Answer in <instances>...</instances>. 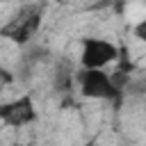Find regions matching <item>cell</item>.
<instances>
[{"label": "cell", "mask_w": 146, "mask_h": 146, "mask_svg": "<svg viewBox=\"0 0 146 146\" xmlns=\"http://www.w3.org/2000/svg\"><path fill=\"white\" fill-rule=\"evenodd\" d=\"M121 50L114 41L103 39V36H87L82 39V52H80V64L82 68H105L119 59Z\"/></svg>", "instance_id": "6da1fadb"}, {"label": "cell", "mask_w": 146, "mask_h": 146, "mask_svg": "<svg viewBox=\"0 0 146 146\" xmlns=\"http://www.w3.org/2000/svg\"><path fill=\"white\" fill-rule=\"evenodd\" d=\"M78 84H80V94L94 100H107L121 91L114 84L112 75L105 73V68H82L78 73Z\"/></svg>", "instance_id": "7a4b0ae2"}, {"label": "cell", "mask_w": 146, "mask_h": 146, "mask_svg": "<svg viewBox=\"0 0 146 146\" xmlns=\"http://www.w3.org/2000/svg\"><path fill=\"white\" fill-rule=\"evenodd\" d=\"M39 25H41V9L39 7H23L2 30H0V34L2 36H7V39H11L14 43H27L30 39H32V34L39 30Z\"/></svg>", "instance_id": "3957f363"}, {"label": "cell", "mask_w": 146, "mask_h": 146, "mask_svg": "<svg viewBox=\"0 0 146 146\" xmlns=\"http://www.w3.org/2000/svg\"><path fill=\"white\" fill-rule=\"evenodd\" d=\"M0 121L5 125H11V128H21V125L36 121V110H34L32 96L23 94L14 100L0 103Z\"/></svg>", "instance_id": "277c9868"}, {"label": "cell", "mask_w": 146, "mask_h": 146, "mask_svg": "<svg viewBox=\"0 0 146 146\" xmlns=\"http://www.w3.org/2000/svg\"><path fill=\"white\" fill-rule=\"evenodd\" d=\"M132 34H135L141 43H146V16H144V18H141L135 27H132Z\"/></svg>", "instance_id": "5b68a950"}, {"label": "cell", "mask_w": 146, "mask_h": 146, "mask_svg": "<svg viewBox=\"0 0 146 146\" xmlns=\"http://www.w3.org/2000/svg\"><path fill=\"white\" fill-rule=\"evenodd\" d=\"M7 82H11V73L0 66V84H7Z\"/></svg>", "instance_id": "8992f818"}, {"label": "cell", "mask_w": 146, "mask_h": 146, "mask_svg": "<svg viewBox=\"0 0 146 146\" xmlns=\"http://www.w3.org/2000/svg\"><path fill=\"white\" fill-rule=\"evenodd\" d=\"M0 94H2V84H0Z\"/></svg>", "instance_id": "52a82bcc"}, {"label": "cell", "mask_w": 146, "mask_h": 146, "mask_svg": "<svg viewBox=\"0 0 146 146\" xmlns=\"http://www.w3.org/2000/svg\"><path fill=\"white\" fill-rule=\"evenodd\" d=\"M57 2H64V0H57Z\"/></svg>", "instance_id": "ba28073f"}]
</instances>
